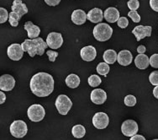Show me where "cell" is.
<instances>
[{
  "label": "cell",
  "mask_w": 158,
  "mask_h": 140,
  "mask_svg": "<svg viewBox=\"0 0 158 140\" xmlns=\"http://www.w3.org/2000/svg\"><path fill=\"white\" fill-rule=\"evenodd\" d=\"M149 63L152 68H158V54H153L149 58Z\"/></svg>",
  "instance_id": "cell-34"
},
{
  "label": "cell",
  "mask_w": 158,
  "mask_h": 140,
  "mask_svg": "<svg viewBox=\"0 0 158 140\" xmlns=\"http://www.w3.org/2000/svg\"><path fill=\"white\" fill-rule=\"evenodd\" d=\"M92 122H93L94 126L98 129H104L109 125L110 118L106 113L97 112L93 117Z\"/></svg>",
  "instance_id": "cell-10"
},
{
  "label": "cell",
  "mask_w": 158,
  "mask_h": 140,
  "mask_svg": "<svg viewBox=\"0 0 158 140\" xmlns=\"http://www.w3.org/2000/svg\"><path fill=\"white\" fill-rule=\"evenodd\" d=\"M127 5L128 8L131 9V11H136L140 7V3L138 0H129Z\"/></svg>",
  "instance_id": "cell-30"
},
{
  "label": "cell",
  "mask_w": 158,
  "mask_h": 140,
  "mask_svg": "<svg viewBox=\"0 0 158 140\" xmlns=\"http://www.w3.org/2000/svg\"><path fill=\"white\" fill-rule=\"evenodd\" d=\"M153 94L156 99H158V85H156L153 90Z\"/></svg>",
  "instance_id": "cell-41"
},
{
  "label": "cell",
  "mask_w": 158,
  "mask_h": 140,
  "mask_svg": "<svg viewBox=\"0 0 158 140\" xmlns=\"http://www.w3.org/2000/svg\"><path fill=\"white\" fill-rule=\"evenodd\" d=\"M149 80L152 85H158V71H154L150 74Z\"/></svg>",
  "instance_id": "cell-31"
},
{
  "label": "cell",
  "mask_w": 158,
  "mask_h": 140,
  "mask_svg": "<svg viewBox=\"0 0 158 140\" xmlns=\"http://www.w3.org/2000/svg\"><path fill=\"white\" fill-rule=\"evenodd\" d=\"M133 56L128 50H122L117 54V61L122 66H128L132 63Z\"/></svg>",
  "instance_id": "cell-15"
},
{
  "label": "cell",
  "mask_w": 158,
  "mask_h": 140,
  "mask_svg": "<svg viewBox=\"0 0 158 140\" xmlns=\"http://www.w3.org/2000/svg\"><path fill=\"white\" fill-rule=\"evenodd\" d=\"M128 16L135 22V23H139L140 21V16L136 11H130L128 13Z\"/></svg>",
  "instance_id": "cell-33"
},
{
  "label": "cell",
  "mask_w": 158,
  "mask_h": 140,
  "mask_svg": "<svg viewBox=\"0 0 158 140\" xmlns=\"http://www.w3.org/2000/svg\"><path fill=\"white\" fill-rule=\"evenodd\" d=\"M94 37L98 42H106L112 37L113 29L110 24L105 23H98L94 28Z\"/></svg>",
  "instance_id": "cell-3"
},
{
  "label": "cell",
  "mask_w": 158,
  "mask_h": 140,
  "mask_svg": "<svg viewBox=\"0 0 158 140\" xmlns=\"http://www.w3.org/2000/svg\"><path fill=\"white\" fill-rule=\"evenodd\" d=\"M46 54L48 56L49 61L54 63L56 61V59L58 57V52H55V51H52V50H49L46 52Z\"/></svg>",
  "instance_id": "cell-35"
},
{
  "label": "cell",
  "mask_w": 158,
  "mask_h": 140,
  "mask_svg": "<svg viewBox=\"0 0 158 140\" xmlns=\"http://www.w3.org/2000/svg\"><path fill=\"white\" fill-rule=\"evenodd\" d=\"M72 133H73V137L76 138H82L85 136L86 129L82 125H75L72 128Z\"/></svg>",
  "instance_id": "cell-24"
},
{
  "label": "cell",
  "mask_w": 158,
  "mask_h": 140,
  "mask_svg": "<svg viewBox=\"0 0 158 140\" xmlns=\"http://www.w3.org/2000/svg\"><path fill=\"white\" fill-rule=\"evenodd\" d=\"M103 18L109 23H114L118 21V20L119 19V12L116 8L110 7L105 9V11L103 13Z\"/></svg>",
  "instance_id": "cell-16"
},
{
  "label": "cell",
  "mask_w": 158,
  "mask_h": 140,
  "mask_svg": "<svg viewBox=\"0 0 158 140\" xmlns=\"http://www.w3.org/2000/svg\"><path fill=\"white\" fill-rule=\"evenodd\" d=\"M6 101V95L3 91H0V105H2Z\"/></svg>",
  "instance_id": "cell-40"
},
{
  "label": "cell",
  "mask_w": 158,
  "mask_h": 140,
  "mask_svg": "<svg viewBox=\"0 0 158 140\" xmlns=\"http://www.w3.org/2000/svg\"><path fill=\"white\" fill-rule=\"evenodd\" d=\"M97 72L98 74L106 76L110 72V66L106 63H99L97 66Z\"/></svg>",
  "instance_id": "cell-25"
},
{
  "label": "cell",
  "mask_w": 158,
  "mask_h": 140,
  "mask_svg": "<svg viewBox=\"0 0 158 140\" xmlns=\"http://www.w3.org/2000/svg\"><path fill=\"white\" fill-rule=\"evenodd\" d=\"M124 102H125V106H127V107H134L136 104V98L132 94H129L125 97Z\"/></svg>",
  "instance_id": "cell-28"
},
{
  "label": "cell",
  "mask_w": 158,
  "mask_h": 140,
  "mask_svg": "<svg viewBox=\"0 0 158 140\" xmlns=\"http://www.w3.org/2000/svg\"><path fill=\"white\" fill-rule=\"evenodd\" d=\"M27 115L29 119L32 122H40L45 117L46 111H45L44 107L41 105L34 104V105H32L28 108Z\"/></svg>",
  "instance_id": "cell-4"
},
{
  "label": "cell",
  "mask_w": 158,
  "mask_h": 140,
  "mask_svg": "<svg viewBox=\"0 0 158 140\" xmlns=\"http://www.w3.org/2000/svg\"><path fill=\"white\" fill-rule=\"evenodd\" d=\"M66 85L71 89L77 88L80 85V78L77 74H69L66 78Z\"/></svg>",
  "instance_id": "cell-23"
},
{
  "label": "cell",
  "mask_w": 158,
  "mask_h": 140,
  "mask_svg": "<svg viewBox=\"0 0 158 140\" xmlns=\"http://www.w3.org/2000/svg\"><path fill=\"white\" fill-rule=\"evenodd\" d=\"M87 19L92 23H100L103 19V13L102 9L98 8L91 9L87 15Z\"/></svg>",
  "instance_id": "cell-17"
},
{
  "label": "cell",
  "mask_w": 158,
  "mask_h": 140,
  "mask_svg": "<svg viewBox=\"0 0 158 140\" xmlns=\"http://www.w3.org/2000/svg\"><path fill=\"white\" fill-rule=\"evenodd\" d=\"M80 55L82 60L86 62H91L94 60L97 56V51L94 46H87L85 47H82L80 52Z\"/></svg>",
  "instance_id": "cell-14"
},
{
  "label": "cell",
  "mask_w": 158,
  "mask_h": 140,
  "mask_svg": "<svg viewBox=\"0 0 158 140\" xmlns=\"http://www.w3.org/2000/svg\"><path fill=\"white\" fill-rule=\"evenodd\" d=\"M11 9H12L13 12H15L16 14H18L20 17H22L24 15L28 13L27 7L22 2V0H14Z\"/></svg>",
  "instance_id": "cell-20"
},
{
  "label": "cell",
  "mask_w": 158,
  "mask_h": 140,
  "mask_svg": "<svg viewBox=\"0 0 158 140\" xmlns=\"http://www.w3.org/2000/svg\"><path fill=\"white\" fill-rule=\"evenodd\" d=\"M21 47L24 52H27L30 57L34 58L36 54L42 56L48 46L44 40L40 37H37L35 39H26L21 44Z\"/></svg>",
  "instance_id": "cell-2"
},
{
  "label": "cell",
  "mask_w": 158,
  "mask_h": 140,
  "mask_svg": "<svg viewBox=\"0 0 158 140\" xmlns=\"http://www.w3.org/2000/svg\"><path fill=\"white\" fill-rule=\"evenodd\" d=\"M9 19V13L4 8H0V24H3Z\"/></svg>",
  "instance_id": "cell-29"
},
{
  "label": "cell",
  "mask_w": 158,
  "mask_h": 140,
  "mask_svg": "<svg viewBox=\"0 0 158 140\" xmlns=\"http://www.w3.org/2000/svg\"><path fill=\"white\" fill-rule=\"evenodd\" d=\"M9 130H10V133L12 134V136L16 138H21L27 134L28 128L27 125L24 121L16 120L10 125Z\"/></svg>",
  "instance_id": "cell-6"
},
{
  "label": "cell",
  "mask_w": 158,
  "mask_h": 140,
  "mask_svg": "<svg viewBox=\"0 0 158 140\" xmlns=\"http://www.w3.org/2000/svg\"><path fill=\"white\" fill-rule=\"evenodd\" d=\"M88 84H89V85L92 86V87H97L99 85H101V82H102V80H101L100 77H98L96 74H93L91 76L89 77L88 79Z\"/></svg>",
  "instance_id": "cell-27"
},
{
  "label": "cell",
  "mask_w": 158,
  "mask_h": 140,
  "mask_svg": "<svg viewBox=\"0 0 158 140\" xmlns=\"http://www.w3.org/2000/svg\"><path fill=\"white\" fill-rule=\"evenodd\" d=\"M152 26H144V25H137L132 31V33L134 34L135 37H136V40L139 42L141 39H144L145 37H149L152 35Z\"/></svg>",
  "instance_id": "cell-12"
},
{
  "label": "cell",
  "mask_w": 158,
  "mask_h": 140,
  "mask_svg": "<svg viewBox=\"0 0 158 140\" xmlns=\"http://www.w3.org/2000/svg\"><path fill=\"white\" fill-rule=\"evenodd\" d=\"M153 140H158V139H153Z\"/></svg>",
  "instance_id": "cell-42"
},
{
  "label": "cell",
  "mask_w": 158,
  "mask_h": 140,
  "mask_svg": "<svg viewBox=\"0 0 158 140\" xmlns=\"http://www.w3.org/2000/svg\"><path fill=\"white\" fill-rule=\"evenodd\" d=\"M139 127L134 120H126L121 125V132L126 137H132L137 133Z\"/></svg>",
  "instance_id": "cell-7"
},
{
  "label": "cell",
  "mask_w": 158,
  "mask_h": 140,
  "mask_svg": "<svg viewBox=\"0 0 158 140\" xmlns=\"http://www.w3.org/2000/svg\"><path fill=\"white\" fill-rule=\"evenodd\" d=\"M103 60L108 64H114L117 60V53L114 50L109 49L106 50L103 56Z\"/></svg>",
  "instance_id": "cell-22"
},
{
  "label": "cell",
  "mask_w": 158,
  "mask_h": 140,
  "mask_svg": "<svg viewBox=\"0 0 158 140\" xmlns=\"http://www.w3.org/2000/svg\"><path fill=\"white\" fill-rule=\"evenodd\" d=\"M150 6L154 11L158 12V0H150Z\"/></svg>",
  "instance_id": "cell-36"
},
{
  "label": "cell",
  "mask_w": 158,
  "mask_h": 140,
  "mask_svg": "<svg viewBox=\"0 0 158 140\" xmlns=\"http://www.w3.org/2000/svg\"><path fill=\"white\" fill-rule=\"evenodd\" d=\"M7 54L11 60L13 61H19L23 58L24 51L21 47V45L18 43L11 44L7 49Z\"/></svg>",
  "instance_id": "cell-9"
},
{
  "label": "cell",
  "mask_w": 158,
  "mask_h": 140,
  "mask_svg": "<svg viewBox=\"0 0 158 140\" xmlns=\"http://www.w3.org/2000/svg\"><path fill=\"white\" fill-rule=\"evenodd\" d=\"M21 19V17L18 14H16L15 12H10L9 14V24H11V26L13 27H16L18 26L19 21Z\"/></svg>",
  "instance_id": "cell-26"
},
{
  "label": "cell",
  "mask_w": 158,
  "mask_h": 140,
  "mask_svg": "<svg viewBox=\"0 0 158 140\" xmlns=\"http://www.w3.org/2000/svg\"><path fill=\"white\" fill-rule=\"evenodd\" d=\"M130 140H146V138H144L142 135H138V134H135L134 136H132Z\"/></svg>",
  "instance_id": "cell-39"
},
{
  "label": "cell",
  "mask_w": 158,
  "mask_h": 140,
  "mask_svg": "<svg viewBox=\"0 0 158 140\" xmlns=\"http://www.w3.org/2000/svg\"><path fill=\"white\" fill-rule=\"evenodd\" d=\"M15 85V79L12 75L3 74L0 77V90L3 91H11Z\"/></svg>",
  "instance_id": "cell-11"
},
{
  "label": "cell",
  "mask_w": 158,
  "mask_h": 140,
  "mask_svg": "<svg viewBox=\"0 0 158 140\" xmlns=\"http://www.w3.org/2000/svg\"><path fill=\"white\" fill-rule=\"evenodd\" d=\"M92 102L96 105H102L107 100V94L102 89H95L91 92L90 94Z\"/></svg>",
  "instance_id": "cell-13"
},
{
  "label": "cell",
  "mask_w": 158,
  "mask_h": 140,
  "mask_svg": "<svg viewBox=\"0 0 158 140\" xmlns=\"http://www.w3.org/2000/svg\"><path fill=\"white\" fill-rule=\"evenodd\" d=\"M24 30L27 31L28 37L31 39L37 38L40 33V29L39 26L34 24L31 21H27L24 24Z\"/></svg>",
  "instance_id": "cell-19"
},
{
  "label": "cell",
  "mask_w": 158,
  "mask_h": 140,
  "mask_svg": "<svg viewBox=\"0 0 158 140\" xmlns=\"http://www.w3.org/2000/svg\"><path fill=\"white\" fill-rule=\"evenodd\" d=\"M31 92L38 97H46L54 90L53 77L47 73H38L35 74L30 82Z\"/></svg>",
  "instance_id": "cell-1"
},
{
  "label": "cell",
  "mask_w": 158,
  "mask_h": 140,
  "mask_svg": "<svg viewBox=\"0 0 158 140\" xmlns=\"http://www.w3.org/2000/svg\"><path fill=\"white\" fill-rule=\"evenodd\" d=\"M71 19H72V21L74 24H77V25H81V24H83L86 22L87 15H86L85 11H83L82 9H76L72 14Z\"/></svg>",
  "instance_id": "cell-18"
},
{
  "label": "cell",
  "mask_w": 158,
  "mask_h": 140,
  "mask_svg": "<svg viewBox=\"0 0 158 140\" xmlns=\"http://www.w3.org/2000/svg\"><path fill=\"white\" fill-rule=\"evenodd\" d=\"M46 44L52 49L60 48L63 44V38L61 33L58 32H51L46 38Z\"/></svg>",
  "instance_id": "cell-8"
},
{
  "label": "cell",
  "mask_w": 158,
  "mask_h": 140,
  "mask_svg": "<svg viewBox=\"0 0 158 140\" xmlns=\"http://www.w3.org/2000/svg\"><path fill=\"white\" fill-rule=\"evenodd\" d=\"M146 51V46H143V45H140L137 47V52H139V54H144Z\"/></svg>",
  "instance_id": "cell-38"
},
{
  "label": "cell",
  "mask_w": 158,
  "mask_h": 140,
  "mask_svg": "<svg viewBox=\"0 0 158 140\" xmlns=\"http://www.w3.org/2000/svg\"><path fill=\"white\" fill-rule=\"evenodd\" d=\"M117 24H118V27H120L121 29H125L129 24V20L126 17H119L117 21Z\"/></svg>",
  "instance_id": "cell-32"
},
{
  "label": "cell",
  "mask_w": 158,
  "mask_h": 140,
  "mask_svg": "<svg viewBox=\"0 0 158 140\" xmlns=\"http://www.w3.org/2000/svg\"><path fill=\"white\" fill-rule=\"evenodd\" d=\"M55 105L58 112L61 115L65 116L69 112V111L73 107V102L70 100V98L67 96L66 94H60L56 100Z\"/></svg>",
  "instance_id": "cell-5"
},
{
  "label": "cell",
  "mask_w": 158,
  "mask_h": 140,
  "mask_svg": "<svg viewBox=\"0 0 158 140\" xmlns=\"http://www.w3.org/2000/svg\"><path fill=\"white\" fill-rule=\"evenodd\" d=\"M45 2L50 6H56L60 3L61 0H45Z\"/></svg>",
  "instance_id": "cell-37"
},
{
  "label": "cell",
  "mask_w": 158,
  "mask_h": 140,
  "mask_svg": "<svg viewBox=\"0 0 158 140\" xmlns=\"http://www.w3.org/2000/svg\"><path fill=\"white\" fill-rule=\"evenodd\" d=\"M135 64L139 69H146L150 65L149 58L145 54H139L135 59Z\"/></svg>",
  "instance_id": "cell-21"
}]
</instances>
